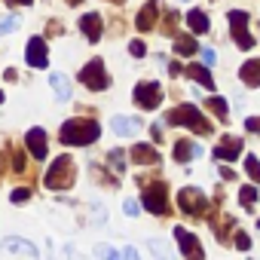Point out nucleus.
<instances>
[{
	"label": "nucleus",
	"instance_id": "39448f33",
	"mask_svg": "<svg viewBox=\"0 0 260 260\" xmlns=\"http://www.w3.org/2000/svg\"><path fill=\"white\" fill-rule=\"evenodd\" d=\"M230 28H233V40H236L242 49H251V46H254V37H251V31H248V13L233 10V13H230Z\"/></svg>",
	"mask_w": 260,
	"mask_h": 260
},
{
	"label": "nucleus",
	"instance_id": "ddd939ff",
	"mask_svg": "<svg viewBox=\"0 0 260 260\" xmlns=\"http://www.w3.org/2000/svg\"><path fill=\"white\" fill-rule=\"evenodd\" d=\"M110 128H113V132H116L119 138H132V135H138V132H141V119H125V116H113Z\"/></svg>",
	"mask_w": 260,
	"mask_h": 260
},
{
	"label": "nucleus",
	"instance_id": "c756f323",
	"mask_svg": "<svg viewBox=\"0 0 260 260\" xmlns=\"http://www.w3.org/2000/svg\"><path fill=\"white\" fill-rule=\"evenodd\" d=\"M122 211H125L128 217H135V214H138V202H135V199H125V202H122Z\"/></svg>",
	"mask_w": 260,
	"mask_h": 260
},
{
	"label": "nucleus",
	"instance_id": "7ed1b4c3",
	"mask_svg": "<svg viewBox=\"0 0 260 260\" xmlns=\"http://www.w3.org/2000/svg\"><path fill=\"white\" fill-rule=\"evenodd\" d=\"M74 178H77L74 159H71V156H58V159L52 162V169L46 172V187H49V190H68V187L74 184Z\"/></svg>",
	"mask_w": 260,
	"mask_h": 260
},
{
	"label": "nucleus",
	"instance_id": "412c9836",
	"mask_svg": "<svg viewBox=\"0 0 260 260\" xmlns=\"http://www.w3.org/2000/svg\"><path fill=\"white\" fill-rule=\"evenodd\" d=\"M187 25H190V28H193L196 34H205V31L211 28V25H208V16H205L202 10H193V13L187 16Z\"/></svg>",
	"mask_w": 260,
	"mask_h": 260
},
{
	"label": "nucleus",
	"instance_id": "f8f14e48",
	"mask_svg": "<svg viewBox=\"0 0 260 260\" xmlns=\"http://www.w3.org/2000/svg\"><path fill=\"white\" fill-rule=\"evenodd\" d=\"M4 251H13V254H25V257H37V245H31L28 239H19V236H10L0 242Z\"/></svg>",
	"mask_w": 260,
	"mask_h": 260
},
{
	"label": "nucleus",
	"instance_id": "1a4fd4ad",
	"mask_svg": "<svg viewBox=\"0 0 260 260\" xmlns=\"http://www.w3.org/2000/svg\"><path fill=\"white\" fill-rule=\"evenodd\" d=\"M172 236L178 239V245H181V251H184V257H187V260H205V251H202V245L196 242V236H193L190 230L175 226V233H172Z\"/></svg>",
	"mask_w": 260,
	"mask_h": 260
},
{
	"label": "nucleus",
	"instance_id": "72a5a7b5",
	"mask_svg": "<svg viewBox=\"0 0 260 260\" xmlns=\"http://www.w3.org/2000/svg\"><path fill=\"white\" fill-rule=\"evenodd\" d=\"M236 236H239V239H236V248H242V251H245V248L251 245V242H248V236H245V233H236Z\"/></svg>",
	"mask_w": 260,
	"mask_h": 260
},
{
	"label": "nucleus",
	"instance_id": "f704fd0d",
	"mask_svg": "<svg viewBox=\"0 0 260 260\" xmlns=\"http://www.w3.org/2000/svg\"><path fill=\"white\" fill-rule=\"evenodd\" d=\"M122 257H125V260H138V251H135L132 245H125V251H122Z\"/></svg>",
	"mask_w": 260,
	"mask_h": 260
},
{
	"label": "nucleus",
	"instance_id": "cd10ccee",
	"mask_svg": "<svg viewBox=\"0 0 260 260\" xmlns=\"http://www.w3.org/2000/svg\"><path fill=\"white\" fill-rule=\"evenodd\" d=\"M245 172H248V175H251V178L260 184V162H257L254 156H248V159H245Z\"/></svg>",
	"mask_w": 260,
	"mask_h": 260
},
{
	"label": "nucleus",
	"instance_id": "f03ea898",
	"mask_svg": "<svg viewBox=\"0 0 260 260\" xmlns=\"http://www.w3.org/2000/svg\"><path fill=\"white\" fill-rule=\"evenodd\" d=\"M166 122H169V125H190L193 132H202V135L211 132V122H208L193 104H181V107H175V110L166 116Z\"/></svg>",
	"mask_w": 260,
	"mask_h": 260
},
{
	"label": "nucleus",
	"instance_id": "c9c22d12",
	"mask_svg": "<svg viewBox=\"0 0 260 260\" xmlns=\"http://www.w3.org/2000/svg\"><path fill=\"white\" fill-rule=\"evenodd\" d=\"M25 199H28V190H16L13 193V202H25Z\"/></svg>",
	"mask_w": 260,
	"mask_h": 260
},
{
	"label": "nucleus",
	"instance_id": "393cba45",
	"mask_svg": "<svg viewBox=\"0 0 260 260\" xmlns=\"http://www.w3.org/2000/svg\"><path fill=\"white\" fill-rule=\"evenodd\" d=\"M95 254H98L101 260H122V254H119L116 248H110V245H98V248H95Z\"/></svg>",
	"mask_w": 260,
	"mask_h": 260
},
{
	"label": "nucleus",
	"instance_id": "0eeeda50",
	"mask_svg": "<svg viewBox=\"0 0 260 260\" xmlns=\"http://www.w3.org/2000/svg\"><path fill=\"white\" fill-rule=\"evenodd\" d=\"M141 202H144L147 211H153V214H166V211H169V193H166L162 184H147Z\"/></svg>",
	"mask_w": 260,
	"mask_h": 260
},
{
	"label": "nucleus",
	"instance_id": "6e6552de",
	"mask_svg": "<svg viewBox=\"0 0 260 260\" xmlns=\"http://www.w3.org/2000/svg\"><path fill=\"white\" fill-rule=\"evenodd\" d=\"M159 101H162L159 83H138V86H135V104H138V107L153 110V107H159Z\"/></svg>",
	"mask_w": 260,
	"mask_h": 260
},
{
	"label": "nucleus",
	"instance_id": "6ab92c4d",
	"mask_svg": "<svg viewBox=\"0 0 260 260\" xmlns=\"http://www.w3.org/2000/svg\"><path fill=\"white\" fill-rule=\"evenodd\" d=\"M187 74H190L196 83H202L205 89H214V80H211V74H208V68H205V64H190V68H187Z\"/></svg>",
	"mask_w": 260,
	"mask_h": 260
},
{
	"label": "nucleus",
	"instance_id": "2eb2a0df",
	"mask_svg": "<svg viewBox=\"0 0 260 260\" xmlns=\"http://www.w3.org/2000/svg\"><path fill=\"white\" fill-rule=\"evenodd\" d=\"M193 156H202V144H196V141H178L175 144V159L178 162H190Z\"/></svg>",
	"mask_w": 260,
	"mask_h": 260
},
{
	"label": "nucleus",
	"instance_id": "f257e3e1",
	"mask_svg": "<svg viewBox=\"0 0 260 260\" xmlns=\"http://www.w3.org/2000/svg\"><path fill=\"white\" fill-rule=\"evenodd\" d=\"M98 135H101V125H98L95 119H68V122L61 125V141H64V144L86 147V144H92Z\"/></svg>",
	"mask_w": 260,
	"mask_h": 260
},
{
	"label": "nucleus",
	"instance_id": "4c0bfd02",
	"mask_svg": "<svg viewBox=\"0 0 260 260\" xmlns=\"http://www.w3.org/2000/svg\"><path fill=\"white\" fill-rule=\"evenodd\" d=\"M68 4H80V0H68Z\"/></svg>",
	"mask_w": 260,
	"mask_h": 260
},
{
	"label": "nucleus",
	"instance_id": "bb28decb",
	"mask_svg": "<svg viewBox=\"0 0 260 260\" xmlns=\"http://www.w3.org/2000/svg\"><path fill=\"white\" fill-rule=\"evenodd\" d=\"M19 28V19L16 16H0V34H10Z\"/></svg>",
	"mask_w": 260,
	"mask_h": 260
},
{
	"label": "nucleus",
	"instance_id": "4468645a",
	"mask_svg": "<svg viewBox=\"0 0 260 260\" xmlns=\"http://www.w3.org/2000/svg\"><path fill=\"white\" fill-rule=\"evenodd\" d=\"M80 31L86 34V40H89V43H95V40L101 37V16H95V13H86V16L80 19Z\"/></svg>",
	"mask_w": 260,
	"mask_h": 260
},
{
	"label": "nucleus",
	"instance_id": "58836bf2",
	"mask_svg": "<svg viewBox=\"0 0 260 260\" xmlns=\"http://www.w3.org/2000/svg\"><path fill=\"white\" fill-rule=\"evenodd\" d=\"M110 4H122V0H110Z\"/></svg>",
	"mask_w": 260,
	"mask_h": 260
},
{
	"label": "nucleus",
	"instance_id": "b1692460",
	"mask_svg": "<svg viewBox=\"0 0 260 260\" xmlns=\"http://www.w3.org/2000/svg\"><path fill=\"white\" fill-rule=\"evenodd\" d=\"M205 107H208V110H214V116H220V119H226V116H230V113H226L230 107H226V101H223V98H205Z\"/></svg>",
	"mask_w": 260,
	"mask_h": 260
},
{
	"label": "nucleus",
	"instance_id": "ea45409f",
	"mask_svg": "<svg viewBox=\"0 0 260 260\" xmlns=\"http://www.w3.org/2000/svg\"><path fill=\"white\" fill-rule=\"evenodd\" d=\"M0 101H4V92H0Z\"/></svg>",
	"mask_w": 260,
	"mask_h": 260
},
{
	"label": "nucleus",
	"instance_id": "2f4dec72",
	"mask_svg": "<svg viewBox=\"0 0 260 260\" xmlns=\"http://www.w3.org/2000/svg\"><path fill=\"white\" fill-rule=\"evenodd\" d=\"M214 58H217V55H214V49H202V61H205V68H208V64H214Z\"/></svg>",
	"mask_w": 260,
	"mask_h": 260
},
{
	"label": "nucleus",
	"instance_id": "423d86ee",
	"mask_svg": "<svg viewBox=\"0 0 260 260\" xmlns=\"http://www.w3.org/2000/svg\"><path fill=\"white\" fill-rule=\"evenodd\" d=\"M77 80H80V83H86V86H89V89H95V92L107 89V77H104V64H101V58H92V61L77 74Z\"/></svg>",
	"mask_w": 260,
	"mask_h": 260
},
{
	"label": "nucleus",
	"instance_id": "e433bc0d",
	"mask_svg": "<svg viewBox=\"0 0 260 260\" xmlns=\"http://www.w3.org/2000/svg\"><path fill=\"white\" fill-rule=\"evenodd\" d=\"M13 4H31V0H13Z\"/></svg>",
	"mask_w": 260,
	"mask_h": 260
},
{
	"label": "nucleus",
	"instance_id": "dca6fc26",
	"mask_svg": "<svg viewBox=\"0 0 260 260\" xmlns=\"http://www.w3.org/2000/svg\"><path fill=\"white\" fill-rule=\"evenodd\" d=\"M239 153H242V138H230L226 144H220V147L214 150V156H217V159H223V162H233Z\"/></svg>",
	"mask_w": 260,
	"mask_h": 260
},
{
	"label": "nucleus",
	"instance_id": "5701e85b",
	"mask_svg": "<svg viewBox=\"0 0 260 260\" xmlns=\"http://www.w3.org/2000/svg\"><path fill=\"white\" fill-rule=\"evenodd\" d=\"M199 46H196V40L193 37H175V52L178 55H193Z\"/></svg>",
	"mask_w": 260,
	"mask_h": 260
},
{
	"label": "nucleus",
	"instance_id": "473e14b6",
	"mask_svg": "<svg viewBox=\"0 0 260 260\" xmlns=\"http://www.w3.org/2000/svg\"><path fill=\"white\" fill-rule=\"evenodd\" d=\"M245 128L248 132H260V116L257 119H245Z\"/></svg>",
	"mask_w": 260,
	"mask_h": 260
},
{
	"label": "nucleus",
	"instance_id": "a878e982",
	"mask_svg": "<svg viewBox=\"0 0 260 260\" xmlns=\"http://www.w3.org/2000/svg\"><path fill=\"white\" fill-rule=\"evenodd\" d=\"M150 251L159 257V260H175L172 254H169V248H166V242H159V239H150Z\"/></svg>",
	"mask_w": 260,
	"mask_h": 260
},
{
	"label": "nucleus",
	"instance_id": "20e7f679",
	"mask_svg": "<svg viewBox=\"0 0 260 260\" xmlns=\"http://www.w3.org/2000/svg\"><path fill=\"white\" fill-rule=\"evenodd\" d=\"M178 205H181L187 214H193V217H202V214L208 211V202H205V196H202L196 187H184V190L178 193Z\"/></svg>",
	"mask_w": 260,
	"mask_h": 260
},
{
	"label": "nucleus",
	"instance_id": "9b49d317",
	"mask_svg": "<svg viewBox=\"0 0 260 260\" xmlns=\"http://www.w3.org/2000/svg\"><path fill=\"white\" fill-rule=\"evenodd\" d=\"M25 144L34 153V159H46V132L43 128H31V132L25 135Z\"/></svg>",
	"mask_w": 260,
	"mask_h": 260
},
{
	"label": "nucleus",
	"instance_id": "a211bd4d",
	"mask_svg": "<svg viewBox=\"0 0 260 260\" xmlns=\"http://www.w3.org/2000/svg\"><path fill=\"white\" fill-rule=\"evenodd\" d=\"M49 86L55 89V98H58V101H68V98H71V80H68L64 74H52V77H49Z\"/></svg>",
	"mask_w": 260,
	"mask_h": 260
},
{
	"label": "nucleus",
	"instance_id": "4be33fe9",
	"mask_svg": "<svg viewBox=\"0 0 260 260\" xmlns=\"http://www.w3.org/2000/svg\"><path fill=\"white\" fill-rule=\"evenodd\" d=\"M239 77H242L248 86H260V61H248V64L239 71Z\"/></svg>",
	"mask_w": 260,
	"mask_h": 260
},
{
	"label": "nucleus",
	"instance_id": "aec40b11",
	"mask_svg": "<svg viewBox=\"0 0 260 260\" xmlns=\"http://www.w3.org/2000/svg\"><path fill=\"white\" fill-rule=\"evenodd\" d=\"M156 25V0H150V4L141 10V16H138V28L141 31H147V28H153Z\"/></svg>",
	"mask_w": 260,
	"mask_h": 260
},
{
	"label": "nucleus",
	"instance_id": "f3484780",
	"mask_svg": "<svg viewBox=\"0 0 260 260\" xmlns=\"http://www.w3.org/2000/svg\"><path fill=\"white\" fill-rule=\"evenodd\" d=\"M132 159L141 162V166H156V162H159V153H156L153 147H147V144H135V147H132Z\"/></svg>",
	"mask_w": 260,
	"mask_h": 260
},
{
	"label": "nucleus",
	"instance_id": "7c9ffc66",
	"mask_svg": "<svg viewBox=\"0 0 260 260\" xmlns=\"http://www.w3.org/2000/svg\"><path fill=\"white\" fill-rule=\"evenodd\" d=\"M128 52H132L135 58H141V55H144L147 49H144V43H141V40H132V46H128Z\"/></svg>",
	"mask_w": 260,
	"mask_h": 260
},
{
	"label": "nucleus",
	"instance_id": "c85d7f7f",
	"mask_svg": "<svg viewBox=\"0 0 260 260\" xmlns=\"http://www.w3.org/2000/svg\"><path fill=\"white\" fill-rule=\"evenodd\" d=\"M239 199H242V205H251V202L257 199V190H254V187H245V190L239 193Z\"/></svg>",
	"mask_w": 260,
	"mask_h": 260
},
{
	"label": "nucleus",
	"instance_id": "9d476101",
	"mask_svg": "<svg viewBox=\"0 0 260 260\" xmlns=\"http://www.w3.org/2000/svg\"><path fill=\"white\" fill-rule=\"evenodd\" d=\"M25 58L34 68H46V40L43 37H31L28 40V49H25Z\"/></svg>",
	"mask_w": 260,
	"mask_h": 260
}]
</instances>
